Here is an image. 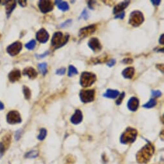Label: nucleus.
Returning <instances> with one entry per match:
<instances>
[{"label":"nucleus","instance_id":"f257e3e1","mask_svg":"<svg viewBox=\"0 0 164 164\" xmlns=\"http://www.w3.org/2000/svg\"><path fill=\"white\" fill-rule=\"evenodd\" d=\"M154 153V147L151 144H147L143 148L140 150L136 155L138 162L140 163H146L151 158Z\"/></svg>","mask_w":164,"mask_h":164},{"label":"nucleus","instance_id":"f03ea898","mask_svg":"<svg viewBox=\"0 0 164 164\" xmlns=\"http://www.w3.org/2000/svg\"><path fill=\"white\" fill-rule=\"evenodd\" d=\"M137 131L132 127H127L120 136V142L123 144H132L137 136Z\"/></svg>","mask_w":164,"mask_h":164},{"label":"nucleus","instance_id":"7ed1b4c3","mask_svg":"<svg viewBox=\"0 0 164 164\" xmlns=\"http://www.w3.org/2000/svg\"><path fill=\"white\" fill-rule=\"evenodd\" d=\"M97 80L95 74L91 72L84 71L82 73L80 78V84L83 87H90Z\"/></svg>","mask_w":164,"mask_h":164},{"label":"nucleus","instance_id":"20e7f679","mask_svg":"<svg viewBox=\"0 0 164 164\" xmlns=\"http://www.w3.org/2000/svg\"><path fill=\"white\" fill-rule=\"evenodd\" d=\"M69 35L67 34L63 36V34L61 32H55L52 39V45L55 48H61L64 46L68 41Z\"/></svg>","mask_w":164,"mask_h":164},{"label":"nucleus","instance_id":"39448f33","mask_svg":"<svg viewBox=\"0 0 164 164\" xmlns=\"http://www.w3.org/2000/svg\"><path fill=\"white\" fill-rule=\"evenodd\" d=\"M144 21V17L142 12L139 11H133L131 13L129 23L133 27H139Z\"/></svg>","mask_w":164,"mask_h":164},{"label":"nucleus","instance_id":"423d86ee","mask_svg":"<svg viewBox=\"0 0 164 164\" xmlns=\"http://www.w3.org/2000/svg\"><path fill=\"white\" fill-rule=\"evenodd\" d=\"M95 91L94 90H81L80 92V98L84 103L91 102L94 100Z\"/></svg>","mask_w":164,"mask_h":164},{"label":"nucleus","instance_id":"0eeeda50","mask_svg":"<svg viewBox=\"0 0 164 164\" xmlns=\"http://www.w3.org/2000/svg\"><path fill=\"white\" fill-rule=\"evenodd\" d=\"M6 121L8 124H16L21 122V117L20 114L17 111H11L7 114Z\"/></svg>","mask_w":164,"mask_h":164},{"label":"nucleus","instance_id":"6e6552de","mask_svg":"<svg viewBox=\"0 0 164 164\" xmlns=\"http://www.w3.org/2000/svg\"><path fill=\"white\" fill-rule=\"evenodd\" d=\"M38 6L40 11L44 14L52 11L54 8L53 3L50 0H41V1H39Z\"/></svg>","mask_w":164,"mask_h":164},{"label":"nucleus","instance_id":"1a4fd4ad","mask_svg":"<svg viewBox=\"0 0 164 164\" xmlns=\"http://www.w3.org/2000/svg\"><path fill=\"white\" fill-rule=\"evenodd\" d=\"M22 49V44L20 42H15L12 45H9L6 48V51L8 53L12 55V56H15L18 55Z\"/></svg>","mask_w":164,"mask_h":164},{"label":"nucleus","instance_id":"9d476101","mask_svg":"<svg viewBox=\"0 0 164 164\" xmlns=\"http://www.w3.org/2000/svg\"><path fill=\"white\" fill-rule=\"evenodd\" d=\"M96 30V26L95 25H91L88 26V27H86L84 28H81L79 33H78V36L81 39H83L88 37L90 35H91L92 34L95 32Z\"/></svg>","mask_w":164,"mask_h":164},{"label":"nucleus","instance_id":"9b49d317","mask_svg":"<svg viewBox=\"0 0 164 164\" xmlns=\"http://www.w3.org/2000/svg\"><path fill=\"white\" fill-rule=\"evenodd\" d=\"M88 45L91 50L94 52H95V53L100 52L102 50V45L100 42L99 40L96 37L91 38L89 42H88Z\"/></svg>","mask_w":164,"mask_h":164},{"label":"nucleus","instance_id":"f8f14e48","mask_svg":"<svg viewBox=\"0 0 164 164\" xmlns=\"http://www.w3.org/2000/svg\"><path fill=\"white\" fill-rule=\"evenodd\" d=\"M36 38L37 40L41 42V43H45L47 42L49 39V34L48 32L44 28H42L39 30L37 34H36Z\"/></svg>","mask_w":164,"mask_h":164},{"label":"nucleus","instance_id":"ddd939ff","mask_svg":"<svg viewBox=\"0 0 164 164\" xmlns=\"http://www.w3.org/2000/svg\"><path fill=\"white\" fill-rule=\"evenodd\" d=\"M139 106V100L136 97H131L127 102V107L131 111H136Z\"/></svg>","mask_w":164,"mask_h":164},{"label":"nucleus","instance_id":"4468645a","mask_svg":"<svg viewBox=\"0 0 164 164\" xmlns=\"http://www.w3.org/2000/svg\"><path fill=\"white\" fill-rule=\"evenodd\" d=\"M83 119V116L81 111L79 110H77L75 111V113L71 116L70 120L72 124L77 125V124H80L82 122Z\"/></svg>","mask_w":164,"mask_h":164},{"label":"nucleus","instance_id":"2eb2a0df","mask_svg":"<svg viewBox=\"0 0 164 164\" xmlns=\"http://www.w3.org/2000/svg\"><path fill=\"white\" fill-rule=\"evenodd\" d=\"M129 3L130 2L129 1H126L122 3H120L119 5H116L113 9V14H119V13L122 12L127 7V6H128L129 4Z\"/></svg>","mask_w":164,"mask_h":164},{"label":"nucleus","instance_id":"dca6fc26","mask_svg":"<svg viewBox=\"0 0 164 164\" xmlns=\"http://www.w3.org/2000/svg\"><path fill=\"white\" fill-rule=\"evenodd\" d=\"M21 71L19 70H12L8 75L9 80L12 83H14L16 81H18L21 78Z\"/></svg>","mask_w":164,"mask_h":164},{"label":"nucleus","instance_id":"f3484780","mask_svg":"<svg viewBox=\"0 0 164 164\" xmlns=\"http://www.w3.org/2000/svg\"><path fill=\"white\" fill-rule=\"evenodd\" d=\"M23 75H27V76L30 78H31V79H34V78H35L37 76V73L34 68H33L32 67H28L27 68L24 69Z\"/></svg>","mask_w":164,"mask_h":164},{"label":"nucleus","instance_id":"a211bd4d","mask_svg":"<svg viewBox=\"0 0 164 164\" xmlns=\"http://www.w3.org/2000/svg\"><path fill=\"white\" fill-rule=\"evenodd\" d=\"M6 3V12L8 17L13 11V10L15 8L16 6V1H8Z\"/></svg>","mask_w":164,"mask_h":164},{"label":"nucleus","instance_id":"6ab92c4d","mask_svg":"<svg viewBox=\"0 0 164 164\" xmlns=\"http://www.w3.org/2000/svg\"><path fill=\"white\" fill-rule=\"evenodd\" d=\"M134 74V68L133 67L126 68L125 70L122 71V75L126 78H133Z\"/></svg>","mask_w":164,"mask_h":164},{"label":"nucleus","instance_id":"aec40b11","mask_svg":"<svg viewBox=\"0 0 164 164\" xmlns=\"http://www.w3.org/2000/svg\"><path fill=\"white\" fill-rule=\"evenodd\" d=\"M119 91L118 90L109 89L103 95V96L109 98H115L119 95Z\"/></svg>","mask_w":164,"mask_h":164},{"label":"nucleus","instance_id":"412c9836","mask_svg":"<svg viewBox=\"0 0 164 164\" xmlns=\"http://www.w3.org/2000/svg\"><path fill=\"white\" fill-rule=\"evenodd\" d=\"M55 3H57L56 4L57 5L58 8L61 10L62 11H67L69 10V5L65 1H55Z\"/></svg>","mask_w":164,"mask_h":164},{"label":"nucleus","instance_id":"4be33fe9","mask_svg":"<svg viewBox=\"0 0 164 164\" xmlns=\"http://www.w3.org/2000/svg\"><path fill=\"white\" fill-rule=\"evenodd\" d=\"M38 68L39 70L40 71L41 73L43 75H45L47 74L48 70H47V64L46 63H40L38 64Z\"/></svg>","mask_w":164,"mask_h":164},{"label":"nucleus","instance_id":"5701e85b","mask_svg":"<svg viewBox=\"0 0 164 164\" xmlns=\"http://www.w3.org/2000/svg\"><path fill=\"white\" fill-rule=\"evenodd\" d=\"M156 104H157L156 100L155 99V98H151V99H150V100L148 102L143 105V107L149 109V108H152L153 107H155L156 105Z\"/></svg>","mask_w":164,"mask_h":164},{"label":"nucleus","instance_id":"b1692460","mask_svg":"<svg viewBox=\"0 0 164 164\" xmlns=\"http://www.w3.org/2000/svg\"><path fill=\"white\" fill-rule=\"evenodd\" d=\"M78 74V71L76 69V68L74 67V66L70 65L69 66V70H68V76L71 77H73L74 75Z\"/></svg>","mask_w":164,"mask_h":164},{"label":"nucleus","instance_id":"393cba45","mask_svg":"<svg viewBox=\"0 0 164 164\" xmlns=\"http://www.w3.org/2000/svg\"><path fill=\"white\" fill-rule=\"evenodd\" d=\"M23 93L25 95V98L27 100H29L31 97V91L30 89L27 86H24L23 88Z\"/></svg>","mask_w":164,"mask_h":164},{"label":"nucleus","instance_id":"a878e982","mask_svg":"<svg viewBox=\"0 0 164 164\" xmlns=\"http://www.w3.org/2000/svg\"><path fill=\"white\" fill-rule=\"evenodd\" d=\"M47 131L45 128H42L40 130V133H39V134L37 136V139L39 140H43L46 138V136H47Z\"/></svg>","mask_w":164,"mask_h":164},{"label":"nucleus","instance_id":"bb28decb","mask_svg":"<svg viewBox=\"0 0 164 164\" xmlns=\"http://www.w3.org/2000/svg\"><path fill=\"white\" fill-rule=\"evenodd\" d=\"M38 156V151H31L25 155V157L28 158H34Z\"/></svg>","mask_w":164,"mask_h":164},{"label":"nucleus","instance_id":"cd10ccee","mask_svg":"<svg viewBox=\"0 0 164 164\" xmlns=\"http://www.w3.org/2000/svg\"><path fill=\"white\" fill-rule=\"evenodd\" d=\"M35 45H36V42L35 40H32L30 41L29 42H28L27 44H26L25 47L28 50H33L35 47Z\"/></svg>","mask_w":164,"mask_h":164},{"label":"nucleus","instance_id":"c85d7f7f","mask_svg":"<svg viewBox=\"0 0 164 164\" xmlns=\"http://www.w3.org/2000/svg\"><path fill=\"white\" fill-rule=\"evenodd\" d=\"M124 97H125V93L123 92V93H121V94L120 95L119 98H118L117 100L116 101V104H117V105H120L121 103H122V100L124 99Z\"/></svg>","mask_w":164,"mask_h":164},{"label":"nucleus","instance_id":"c756f323","mask_svg":"<svg viewBox=\"0 0 164 164\" xmlns=\"http://www.w3.org/2000/svg\"><path fill=\"white\" fill-rule=\"evenodd\" d=\"M162 95L161 91L159 90H156V91H152V96L153 97H159Z\"/></svg>","mask_w":164,"mask_h":164},{"label":"nucleus","instance_id":"7c9ffc66","mask_svg":"<svg viewBox=\"0 0 164 164\" xmlns=\"http://www.w3.org/2000/svg\"><path fill=\"white\" fill-rule=\"evenodd\" d=\"M5 150V147L3 146V144L2 143H0V158H2V156L4 154Z\"/></svg>","mask_w":164,"mask_h":164},{"label":"nucleus","instance_id":"2f4dec72","mask_svg":"<svg viewBox=\"0 0 164 164\" xmlns=\"http://www.w3.org/2000/svg\"><path fill=\"white\" fill-rule=\"evenodd\" d=\"M65 72H66V69L64 68H61L57 70L56 74L59 75H63L65 74Z\"/></svg>","mask_w":164,"mask_h":164},{"label":"nucleus","instance_id":"473e14b6","mask_svg":"<svg viewBox=\"0 0 164 164\" xmlns=\"http://www.w3.org/2000/svg\"><path fill=\"white\" fill-rule=\"evenodd\" d=\"M88 16H88V12H87L86 10V9L84 10V11H83V12H82L81 17V18H83L84 19H86H86H87L88 18Z\"/></svg>","mask_w":164,"mask_h":164},{"label":"nucleus","instance_id":"72a5a7b5","mask_svg":"<svg viewBox=\"0 0 164 164\" xmlns=\"http://www.w3.org/2000/svg\"><path fill=\"white\" fill-rule=\"evenodd\" d=\"M124 16H125V12H122L121 14H117V16L115 17V19H123L124 18Z\"/></svg>","mask_w":164,"mask_h":164},{"label":"nucleus","instance_id":"f704fd0d","mask_svg":"<svg viewBox=\"0 0 164 164\" xmlns=\"http://www.w3.org/2000/svg\"><path fill=\"white\" fill-rule=\"evenodd\" d=\"M122 63L124 64H131L133 63V59L130 58H126L122 61Z\"/></svg>","mask_w":164,"mask_h":164},{"label":"nucleus","instance_id":"c9c22d12","mask_svg":"<svg viewBox=\"0 0 164 164\" xmlns=\"http://www.w3.org/2000/svg\"><path fill=\"white\" fill-rule=\"evenodd\" d=\"M115 63H116V61L115 59H112V60H110L109 62H108V63H107V65L110 67H112L115 64Z\"/></svg>","mask_w":164,"mask_h":164},{"label":"nucleus","instance_id":"e433bc0d","mask_svg":"<svg viewBox=\"0 0 164 164\" xmlns=\"http://www.w3.org/2000/svg\"><path fill=\"white\" fill-rule=\"evenodd\" d=\"M18 3H19L21 6H25L27 5V1H25V0H22V1H18Z\"/></svg>","mask_w":164,"mask_h":164},{"label":"nucleus","instance_id":"4c0bfd02","mask_svg":"<svg viewBox=\"0 0 164 164\" xmlns=\"http://www.w3.org/2000/svg\"><path fill=\"white\" fill-rule=\"evenodd\" d=\"M151 2L153 3L154 5L158 6L160 4V3H161V1H160V0H158V1H151Z\"/></svg>","mask_w":164,"mask_h":164},{"label":"nucleus","instance_id":"58836bf2","mask_svg":"<svg viewBox=\"0 0 164 164\" xmlns=\"http://www.w3.org/2000/svg\"><path fill=\"white\" fill-rule=\"evenodd\" d=\"M159 42L161 45H163L164 44V40H163V34H162L161 35V37H160V41H159Z\"/></svg>","mask_w":164,"mask_h":164},{"label":"nucleus","instance_id":"ea45409f","mask_svg":"<svg viewBox=\"0 0 164 164\" xmlns=\"http://www.w3.org/2000/svg\"><path fill=\"white\" fill-rule=\"evenodd\" d=\"M3 109H4V105H3L2 102H0V110H2Z\"/></svg>","mask_w":164,"mask_h":164},{"label":"nucleus","instance_id":"a19ab883","mask_svg":"<svg viewBox=\"0 0 164 164\" xmlns=\"http://www.w3.org/2000/svg\"><path fill=\"white\" fill-rule=\"evenodd\" d=\"M0 3H1V1H0Z\"/></svg>","mask_w":164,"mask_h":164}]
</instances>
